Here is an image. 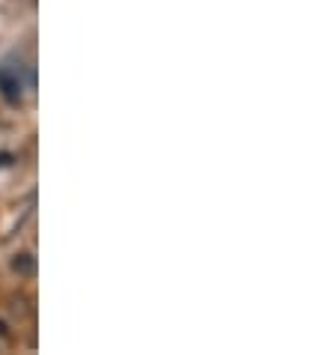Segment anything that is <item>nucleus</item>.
Returning <instances> with one entry per match:
<instances>
[{
    "label": "nucleus",
    "mask_w": 334,
    "mask_h": 355,
    "mask_svg": "<svg viewBox=\"0 0 334 355\" xmlns=\"http://www.w3.org/2000/svg\"><path fill=\"white\" fill-rule=\"evenodd\" d=\"M6 164H12V155H9V153H0V167H6Z\"/></svg>",
    "instance_id": "7ed1b4c3"
},
{
    "label": "nucleus",
    "mask_w": 334,
    "mask_h": 355,
    "mask_svg": "<svg viewBox=\"0 0 334 355\" xmlns=\"http://www.w3.org/2000/svg\"><path fill=\"white\" fill-rule=\"evenodd\" d=\"M0 87H3V96L9 98V102H18V98H21V84H18L15 78L0 75Z\"/></svg>",
    "instance_id": "f03ea898"
},
{
    "label": "nucleus",
    "mask_w": 334,
    "mask_h": 355,
    "mask_svg": "<svg viewBox=\"0 0 334 355\" xmlns=\"http://www.w3.org/2000/svg\"><path fill=\"white\" fill-rule=\"evenodd\" d=\"M0 334H3V322H0Z\"/></svg>",
    "instance_id": "20e7f679"
},
{
    "label": "nucleus",
    "mask_w": 334,
    "mask_h": 355,
    "mask_svg": "<svg viewBox=\"0 0 334 355\" xmlns=\"http://www.w3.org/2000/svg\"><path fill=\"white\" fill-rule=\"evenodd\" d=\"M12 272L21 275V278H30V275H36V257L33 254H15L12 257Z\"/></svg>",
    "instance_id": "f257e3e1"
}]
</instances>
